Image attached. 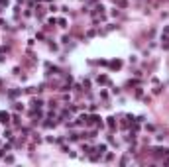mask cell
<instances>
[{
    "label": "cell",
    "instance_id": "cell-1",
    "mask_svg": "<svg viewBox=\"0 0 169 167\" xmlns=\"http://www.w3.org/2000/svg\"><path fill=\"white\" fill-rule=\"evenodd\" d=\"M0 120H2V122H8V114L2 112V114H0Z\"/></svg>",
    "mask_w": 169,
    "mask_h": 167
}]
</instances>
